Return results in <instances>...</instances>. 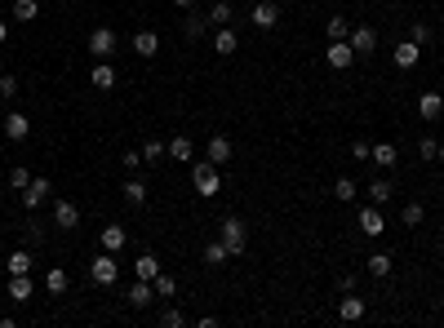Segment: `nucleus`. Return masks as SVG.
Returning <instances> with one entry per match:
<instances>
[{"mask_svg": "<svg viewBox=\"0 0 444 328\" xmlns=\"http://www.w3.org/2000/svg\"><path fill=\"white\" fill-rule=\"evenodd\" d=\"M67 271H62V266H49L45 271V293H54V298H62V293H67Z\"/></svg>", "mask_w": 444, "mask_h": 328, "instance_id": "nucleus-25", "label": "nucleus"}, {"mask_svg": "<svg viewBox=\"0 0 444 328\" xmlns=\"http://www.w3.org/2000/svg\"><path fill=\"white\" fill-rule=\"evenodd\" d=\"M89 54L98 62H107L111 54H116V31H111V27H93L89 31Z\"/></svg>", "mask_w": 444, "mask_h": 328, "instance_id": "nucleus-5", "label": "nucleus"}, {"mask_svg": "<svg viewBox=\"0 0 444 328\" xmlns=\"http://www.w3.org/2000/svg\"><path fill=\"white\" fill-rule=\"evenodd\" d=\"M324 58H329V67L334 71H347L351 62H355V49L347 45V40H329V49H324Z\"/></svg>", "mask_w": 444, "mask_h": 328, "instance_id": "nucleus-7", "label": "nucleus"}, {"mask_svg": "<svg viewBox=\"0 0 444 328\" xmlns=\"http://www.w3.org/2000/svg\"><path fill=\"white\" fill-rule=\"evenodd\" d=\"M365 271L373 275V280H387V275H391V253H369L365 257Z\"/></svg>", "mask_w": 444, "mask_h": 328, "instance_id": "nucleus-29", "label": "nucleus"}, {"mask_svg": "<svg viewBox=\"0 0 444 328\" xmlns=\"http://www.w3.org/2000/svg\"><path fill=\"white\" fill-rule=\"evenodd\" d=\"M440 111H444V98H440L436 89H426V93L418 98V116H422V120H440Z\"/></svg>", "mask_w": 444, "mask_h": 328, "instance_id": "nucleus-21", "label": "nucleus"}, {"mask_svg": "<svg viewBox=\"0 0 444 328\" xmlns=\"http://www.w3.org/2000/svg\"><path fill=\"white\" fill-rule=\"evenodd\" d=\"M89 85H93V89H103V93H107V89H116V67H111V62H98V67L89 71Z\"/></svg>", "mask_w": 444, "mask_h": 328, "instance_id": "nucleus-23", "label": "nucleus"}, {"mask_svg": "<svg viewBox=\"0 0 444 328\" xmlns=\"http://www.w3.org/2000/svg\"><path fill=\"white\" fill-rule=\"evenodd\" d=\"M418 58H422V45H414V40L396 45V54H391V62H396L400 71H414V67H418Z\"/></svg>", "mask_w": 444, "mask_h": 328, "instance_id": "nucleus-11", "label": "nucleus"}, {"mask_svg": "<svg viewBox=\"0 0 444 328\" xmlns=\"http://www.w3.org/2000/svg\"><path fill=\"white\" fill-rule=\"evenodd\" d=\"M369 191V204H377V209H382V204H391V200H396V182H391V177L382 173V177H373V182L365 187Z\"/></svg>", "mask_w": 444, "mask_h": 328, "instance_id": "nucleus-9", "label": "nucleus"}, {"mask_svg": "<svg viewBox=\"0 0 444 328\" xmlns=\"http://www.w3.org/2000/svg\"><path fill=\"white\" fill-rule=\"evenodd\" d=\"M422 218H426L422 204H404V209H400V222H404V226H422Z\"/></svg>", "mask_w": 444, "mask_h": 328, "instance_id": "nucleus-38", "label": "nucleus"}, {"mask_svg": "<svg viewBox=\"0 0 444 328\" xmlns=\"http://www.w3.org/2000/svg\"><path fill=\"white\" fill-rule=\"evenodd\" d=\"M218 226H222V235H218V240L227 244V253H232V257H240L244 249H249V226H244L240 218H222Z\"/></svg>", "mask_w": 444, "mask_h": 328, "instance_id": "nucleus-2", "label": "nucleus"}, {"mask_svg": "<svg viewBox=\"0 0 444 328\" xmlns=\"http://www.w3.org/2000/svg\"><path fill=\"white\" fill-rule=\"evenodd\" d=\"M156 275H160V257L156 253H142L134 262V280H156Z\"/></svg>", "mask_w": 444, "mask_h": 328, "instance_id": "nucleus-26", "label": "nucleus"}, {"mask_svg": "<svg viewBox=\"0 0 444 328\" xmlns=\"http://www.w3.org/2000/svg\"><path fill=\"white\" fill-rule=\"evenodd\" d=\"M436 160H440V164H444V142H440V156H436Z\"/></svg>", "mask_w": 444, "mask_h": 328, "instance_id": "nucleus-49", "label": "nucleus"}, {"mask_svg": "<svg viewBox=\"0 0 444 328\" xmlns=\"http://www.w3.org/2000/svg\"><path fill=\"white\" fill-rule=\"evenodd\" d=\"M205 262H209V266H227V262H232V253H227L222 240H213V244H205Z\"/></svg>", "mask_w": 444, "mask_h": 328, "instance_id": "nucleus-32", "label": "nucleus"}, {"mask_svg": "<svg viewBox=\"0 0 444 328\" xmlns=\"http://www.w3.org/2000/svg\"><path fill=\"white\" fill-rule=\"evenodd\" d=\"M5 40H9V23H5V18H0V45H5Z\"/></svg>", "mask_w": 444, "mask_h": 328, "instance_id": "nucleus-47", "label": "nucleus"}, {"mask_svg": "<svg viewBox=\"0 0 444 328\" xmlns=\"http://www.w3.org/2000/svg\"><path fill=\"white\" fill-rule=\"evenodd\" d=\"M9 18H13V23H36V18H40V5H36V0H13Z\"/></svg>", "mask_w": 444, "mask_h": 328, "instance_id": "nucleus-27", "label": "nucleus"}, {"mask_svg": "<svg viewBox=\"0 0 444 328\" xmlns=\"http://www.w3.org/2000/svg\"><path fill=\"white\" fill-rule=\"evenodd\" d=\"M347 45L355 49V58H373V49H377V31L373 27H365V23H360V27H351V36H347Z\"/></svg>", "mask_w": 444, "mask_h": 328, "instance_id": "nucleus-6", "label": "nucleus"}, {"mask_svg": "<svg viewBox=\"0 0 444 328\" xmlns=\"http://www.w3.org/2000/svg\"><path fill=\"white\" fill-rule=\"evenodd\" d=\"M125 302H129V306H138V310H142V306H152V302H156V288H152V280H134V288L125 293Z\"/></svg>", "mask_w": 444, "mask_h": 328, "instance_id": "nucleus-18", "label": "nucleus"}, {"mask_svg": "<svg viewBox=\"0 0 444 328\" xmlns=\"http://www.w3.org/2000/svg\"><path fill=\"white\" fill-rule=\"evenodd\" d=\"M0 98H5V102H13V98H18V76H0Z\"/></svg>", "mask_w": 444, "mask_h": 328, "instance_id": "nucleus-40", "label": "nucleus"}, {"mask_svg": "<svg viewBox=\"0 0 444 328\" xmlns=\"http://www.w3.org/2000/svg\"><path fill=\"white\" fill-rule=\"evenodd\" d=\"M355 195H360V187L351 182V177H338V182H334V200H338V204H351Z\"/></svg>", "mask_w": 444, "mask_h": 328, "instance_id": "nucleus-33", "label": "nucleus"}, {"mask_svg": "<svg viewBox=\"0 0 444 328\" xmlns=\"http://www.w3.org/2000/svg\"><path fill=\"white\" fill-rule=\"evenodd\" d=\"M365 310H369V302H365V298H351V293H347V298L338 302V320L355 324V320H365Z\"/></svg>", "mask_w": 444, "mask_h": 328, "instance_id": "nucleus-19", "label": "nucleus"}, {"mask_svg": "<svg viewBox=\"0 0 444 328\" xmlns=\"http://www.w3.org/2000/svg\"><path fill=\"white\" fill-rule=\"evenodd\" d=\"M205 31H209V18H205V13H195V9H187L183 13V36L187 40H200Z\"/></svg>", "mask_w": 444, "mask_h": 328, "instance_id": "nucleus-22", "label": "nucleus"}, {"mask_svg": "<svg viewBox=\"0 0 444 328\" xmlns=\"http://www.w3.org/2000/svg\"><path fill=\"white\" fill-rule=\"evenodd\" d=\"M9 302H31V280L27 275H9Z\"/></svg>", "mask_w": 444, "mask_h": 328, "instance_id": "nucleus-30", "label": "nucleus"}, {"mask_svg": "<svg viewBox=\"0 0 444 328\" xmlns=\"http://www.w3.org/2000/svg\"><path fill=\"white\" fill-rule=\"evenodd\" d=\"M360 231H365L369 240H377V235L387 231V222H382V213H377V204H365V209H360Z\"/></svg>", "mask_w": 444, "mask_h": 328, "instance_id": "nucleus-10", "label": "nucleus"}, {"mask_svg": "<svg viewBox=\"0 0 444 328\" xmlns=\"http://www.w3.org/2000/svg\"><path fill=\"white\" fill-rule=\"evenodd\" d=\"M160 324H164V328H187V315H183L178 306H169V310H160Z\"/></svg>", "mask_w": 444, "mask_h": 328, "instance_id": "nucleus-39", "label": "nucleus"}, {"mask_svg": "<svg viewBox=\"0 0 444 328\" xmlns=\"http://www.w3.org/2000/svg\"><path fill=\"white\" fill-rule=\"evenodd\" d=\"M164 146H169V160H178V164H191V160H195V146H191V138H187V134L169 138Z\"/></svg>", "mask_w": 444, "mask_h": 328, "instance_id": "nucleus-20", "label": "nucleus"}, {"mask_svg": "<svg viewBox=\"0 0 444 328\" xmlns=\"http://www.w3.org/2000/svg\"><path fill=\"white\" fill-rule=\"evenodd\" d=\"M440 23H444V9H440Z\"/></svg>", "mask_w": 444, "mask_h": 328, "instance_id": "nucleus-50", "label": "nucleus"}, {"mask_svg": "<svg viewBox=\"0 0 444 328\" xmlns=\"http://www.w3.org/2000/svg\"><path fill=\"white\" fill-rule=\"evenodd\" d=\"M191 187L200 200H213V195L222 191V173H218V164H209V160H195L191 164Z\"/></svg>", "mask_w": 444, "mask_h": 328, "instance_id": "nucleus-1", "label": "nucleus"}, {"mask_svg": "<svg viewBox=\"0 0 444 328\" xmlns=\"http://www.w3.org/2000/svg\"><path fill=\"white\" fill-rule=\"evenodd\" d=\"M27 182H31V173L23 169V164H13V169H9V187H13V191H23Z\"/></svg>", "mask_w": 444, "mask_h": 328, "instance_id": "nucleus-41", "label": "nucleus"}, {"mask_svg": "<svg viewBox=\"0 0 444 328\" xmlns=\"http://www.w3.org/2000/svg\"><path fill=\"white\" fill-rule=\"evenodd\" d=\"M5 138H9V142H27V138H31V120L23 116V111H9V120H5Z\"/></svg>", "mask_w": 444, "mask_h": 328, "instance_id": "nucleus-14", "label": "nucleus"}, {"mask_svg": "<svg viewBox=\"0 0 444 328\" xmlns=\"http://www.w3.org/2000/svg\"><path fill=\"white\" fill-rule=\"evenodd\" d=\"M120 164H125V173H138L147 160H142V151H125V156H120Z\"/></svg>", "mask_w": 444, "mask_h": 328, "instance_id": "nucleus-42", "label": "nucleus"}, {"mask_svg": "<svg viewBox=\"0 0 444 328\" xmlns=\"http://www.w3.org/2000/svg\"><path fill=\"white\" fill-rule=\"evenodd\" d=\"M173 5H178V9H195V0H173Z\"/></svg>", "mask_w": 444, "mask_h": 328, "instance_id": "nucleus-48", "label": "nucleus"}, {"mask_svg": "<svg viewBox=\"0 0 444 328\" xmlns=\"http://www.w3.org/2000/svg\"><path fill=\"white\" fill-rule=\"evenodd\" d=\"M213 49H218V54H222V58H232V54H236V49H240V36H236V27H232V23H227V27H218V31H213Z\"/></svg>", "mask_w": 444, "mask_h": 328, "instance_id": "nucleus-16", "label": "nucleus"}, {"mask_svg": "<svg viewBox=\"0 0 444 328\" xmlns=\"http://www.w3.org/2000/svg\"><path fill=\"white\" fill-rule=\"evenodd\" d=\"M49 191H54V187H49V177H31V182L23 187V204H27V209H40Z\"/></svg>", "mask_w": 444, "mask_h": 328, "instance_id": "nucleus-13", "label": "nucleus"}, {"mask_svg": "<svg viewBox=\"0 0 444 328\" xmlns=\"http://www.w3.org/2000/svg\"><path fill=\"white\" fill-rule=\"evenodd\" d=\"M120 195H125V204H129V209H142V204H147V195H152V187H147L138 173H129V177H125V187H120Z\"/></svg>", "mask_w": 444, "mask_h": 328, "instance_id": "nucleus-8", "label": "nucleus"}, {"mask_svg": "<svg viewBox=\"0 0 444 328\" xmlns=\"http://www.w3.org/2000/svg\"><path fill=\"white\" fill-rule=\"evenodd\" d=\"M205 18H209L213 27H227V23H232V18H236V13H232V5H227V0H218V5H213V9L205 13Z\"/></svg>", "mask_w": 444, "mask_h": 328, "instance_id": "nucleus-36", "label": "nucleus"}, {"mask_svg": "<svg viewBox=\"0 0 444 328\" xmlns=\"http://www.w3.org/2000/svg\"><path fill=\"white\" fill-rule=\"evenodd\" d=\"M142 160H147V164L169 160V146H164V142H156V138H147V142H142Z\"/></svg>", "mask_w": 444, "mask_h": 328, "instance_id": "nucleus-35", "label": "nucleus"}, {"mask_svg": "<svg viewBox=\"0 0 444 328\" xmlns=\"http://www.w3.org/2000/svg\"><path fill=\"white\" fill-rule=\"evenodd\" d=\"M134 54L138 58H156L160 54V36H156V31H138V36H134Z\"/></svg>", "mask_w": 444, "mask_h": 328, "instance_id": "nucleus-24", "label": "nucleus"}, {"mask_svg": "<svg viewBox=\"0 0 444 328\" xmlns=\"http://www.w3.org/2000/svg\"><path fill=\"white\" fill-rule=\"evenodd\" d=\"M369 151H373L369 142H351V156H355V160H369Z\"/></svg>", "mask_w": 444, "mask_h": 328, "instance_id": "nucleus-45", "label": "nucleus"}, {"mask_svg": "<svg viewBox=\"0 0 444 328\" xmlns=\"http://www.w3.org/2000/svg\"><path fill=\"white\" fill-rule=\"evenodd\" d=\"M125 244H129V231H125V226H103V249H107V253H120Z\"/></svg>", "mask_w": 444, "mask_h": 328, "instance_id": "nucleus-28", "label": "nucleus"}, {"mask_svg": "<svg viewBox=\"0 0 444 328\" xmlns=\"http://www.w3.org/2000/svg\"><path fill=\"white\" fill-rule=\"evenodd\" d=\"M329 5H334V0H329Z\"/></svg>", "mask_w": 444, "mask_h": 328, "instance_id": "nucleus-52", "label": "nucleus"}, {"mask_svg": "<svg viewBox=\"0 0 444 328\" xmlns=\"http://www.w3.org/2000/svg\"><path fill=\"white\" fill-rule=\"evenodd\" d=\"M54 226H58V231H72V226H80V209H76L72 200H58V204H54Z\"/></svg>", "mask_w": 444, "mask_h": 328, "instance_id": "nucleus-15", "label": "nucleus"}, {"mask_svg": "<svg viewBox=\"0 0 444 328\" xmlns=\"http://www.w3.org/2000/svg\"><path fill=\"white\" fill-rule=\"evenodd\" d=\"M205 160H209V164H218V169H222V164L232 160V138L213 134V138H209V146H205Z\"/></svg>", "mask_w": 444, "mask_h": 328, "instance_id": "nucleus-12", "label": "nucleus"}, {"mask_svg": "<svg viewBox=\"0 0 444 328\" xmlns=\"http://www.w3.org/2000/svg\"><path fill=\"white\" fill-rule=\"evenodd\" d=\"M249 23H254V31H271L280 23V0H258L249 9Z\"/></svg>", "mask_w": 444, "mask_h": 328, "instance_id": "nucleus-4", "label": "nucleus"}, {"mask_svg": "<svg viewBox=\"0 0 444 328\" xmlns=\"http://www.w3.org/2000/svg\"><path fill=\"white\" fill-rule=\"evenodd\" d=\"M338 288L342 293H355V275H338Z\"/></svg>", "mask_w": 444, "mask_h": 328, "instance_id": "nucleus-46", "label": "nucleus"}, {"mask_svg": "<svg viewBox=\"0 0 444 328\" xmlns=\"http://www.w3.org/2000/svg\"><path fill=\"white\" fill-rule=\"evenodd\" d=\"M31 266H36V262H31L27 249H13L9 253V275H31Z\"/></svg>", "mask_w": 444, "mask_h": 328, "instance_id": "nucleus-31", "label": "nucleus"}, {"mask_svg": "<svg viewBox=\"0 0 444 328\" xmlns=\"http://www.w3.org/2000/svg\"><path fill=\"white\" fill-rule=\"evenodd\" d=\"M418 156H422V160H436V156H440V142H436V138H422V142H418Z\"/></svg>", "mask_w": 444, "mask_h": 328, "instance_id": "nucleus-44", "label": "nucleus"}, {"mask_svg": "<svg viewBox=\"0 0 444 328\" xmlns=\"http://www.w3.org/2000/svg\"><path fill=\"white\" fill-rule=\"evenodd\" d=\"M369 160H373V164H377V169H382V173H391V169H396V164H400V151H396V146H391V142H377L373 151H369Z\"/></svg>", "mask_w": 444, "mask_h": 328, "instance_id": "nucleus-17", "label": "nucleus"}, {"mask_svg": "<svg viewBox=\"0 0 444 328\" xmlns=\"http://www.w3.org/2000/svg\"><path fill=\"white\" fill-rule=\"evenodd\" d=\"M280 5H289V0H280Z\"/></svg>", "mask_w": 444, "mask_h": 328, "instance_id": "nucleus-51", "label": "nucleus"}, {"mask_svg": "<svg viewBox=\"0 0 444 328\" xmlns=\"http://www.w3.org/2000/svg\"><path fill=\"white\" fill-rule=\"evenodd\" d=\"M324 31H329V40H347L351 36V23L342 18V13H329V27Z\"/></svg>", "mask_w": 444, "mask_h": 328, "instance_id": "nucleus-34", "label": "nucleus"}, {"mask_svg": "<svg viewBox=\"0 0 444 328\" xmlns=\"http://www.w3.org/2000/svg\"><path fill=\"white\" fill-rule=\"evenodd\" d=\"M152 288H156V298H173V293H178V280H173V275H156V280H152Z\"/></svg>", "mask_w": 444, "mask_h": 328, "instance_id": "nucleus-37", "label": "nucleus"}, {"mask_svg": "<svg viewBox=\"0 0 444 328\" xmlns=\"http://www.w3.org/2000/svg\"><path fill=\"white\" fill-rule=\"evenodd\" d=\"M409 40H414V45H431V27H426V23H414V31H409Z\"/></svg>", "mask_w": 444, "mask_h": 328, "instance_id": "nucleus-43", "label": "nucleus"}, {"mask_svg": "<svg viewBox=\"0 0 444 328\" xmlns=\"http://www.w3.org/2000/svg\"><path fill=\"white\" fill-rule=\"evenodd\" d=\"M89 280H93V284H103V288H111V284H116V280H120V266H116V253H107V249H103V253H98V257L89 262Z\"/></svg>", "mask_w": 444, "mask_h": 328, "instance_id": "nucleus-3", "label": "nucleus"}]
</instances>
